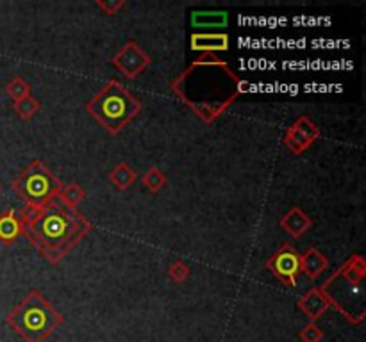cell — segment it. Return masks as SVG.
Here are the masks:
<instances>
[{
  "instance_id": "obj_1",
  "label": "cell",
  "mask_w": 366,
  "mask_h": 342,
  "mask_svg": "<svg viewBox=\"0 0 366 342\" xmlns=\"http://www.w3.org/2000/svg\"><path fill=\"white\" fill-rule=\"evenodd\" d=\"M170 88L204 123H212L249 89V84L216 54H202L172 80Z\"/></svg>"
},
{
  "instance_id": "obj_2",
  "label": "cell",
  "mask_w": 366,
  "mask_h": 342,
  "mask_svg": "<svg viewBox=\"0 0 366 342\" xmlns=\"http://www.w3.org/2000/svg\"><path fill=\"white\" fill-rule=\"evenodd\" d=\"M27 239L38 248L45 260L59 264L68 251L92 230V223L77 211L63 205L58 198L38 209L20 212Z\"/></svg>"
},
{
  "instance_id": "obj_3",
  "label": "cell",
  "mask_w": 366,
  "mask_h": 342,
  "mask_svg": "<svg viewBox=\"0 0 366 342\" xmlns=\"http://www.w3.org/2000/svg\"><path fill=\"white\" fill-rule=\"evenodd\" d=\"M6 321L27 342H43L65 323V317L47 302V298L38 289H33L8 314Z\"/></svg>"
},
{
  "instance_id": "obj_4",
  "label": "cell",
  "mask_w": 366,
  "mask_h": 342,
  "mask_svg": "<svg viewBox=\"0 0 366 342\" xmlns=\"http://www.w3.org/2000/svg\"><path fill=\"white\" fill-rule=\"evenodd\" d=\"M86 109L109 134H118L134 118H138L141 113V104L118 80H109L86 104Z\"/></svg>"
},
{
  "instance_id": "obj_5",
  "label": "cell",
  "mask_w": 366,
  "mask_h": 342,
  "mask_svg": "<svg viewBox=\"0 0 366 342\" xmlns=\"http://www.w3.org/2000/svg\"><path fill=\"white\" fill-rule=\"evenodd\" d=\"M61 189V180L40 159H34L13 182V191L26 202L27 209L43 207L58 198Z\"/></svg>"
},
{
  "instance_id": "obj_6",
  "label": "cell",
  "mask_w": 366,
  "mask_h": 342,
  "mask_svg": "<svg viewBox=\"0 0 366 342\" xmlns=\"http://www.w3.org/2000/svg\"><path fill=\"white\" fill-rule=\"evenodd\" d=\"M366 275V264L361 255H354L329 280L325 282L323 287H336V292H325L327 299L333 307H336L343 314L345 302L357 299V303L362 305L361 299V282Z\"/></svg>"
},
{
  "instance_id": "obj_7",
  "label": "cell",
  "mask_w": 366,
  "mask_h": 342,
  "mask_svg": "<svg viewBox=\"0 0 366 342\" xmlns=\"http://www.w3.org/2000/svg\"><path fill=\"white\" fill-rule=\"evenodd\" d=\"M267 267L282 284L295 287L298 277H301V255H298L297 250H293L289 244H284L277 253H274L267 260Z\"/></svg>"
},
{
  "instance_id": "obj_8",
  "label": "cell",
  "mask_w": 366,
  "mask_h": 342,
  "mask_svg": "<svg viewBox=\"0 0 366 342\" xmlns=\"http://www.w3.org/2000/svg\"><path fill=\"white\" fill-rule=\"evenodd\" d=\"M114 66L124 73L127 79H136L146 66L151 65V57L136 41H127L111 59Z\"/></svg>"
},
{
  "instance_id": "obj_9",
  "label": "cell",
  "mask_w": 366,
  "mask_h": 342,
  "mask_svg": "<svg viewBox=\"0 0 366 342\" xmlns=\"http://www.w3.org/2000/svg\"><path fill=\"white\" fill-rule=\"evenodd\" d=\"M320 138V128L313 123L309 118H298L284 134V145L291 150L295 155L304 153L316 139Z\"/></svg>"
},
{
  "instance_id": "obj_10",
  "label": "cell",
  "mask_w": 366,
  "mask_h": 342,
  "mask_svg": "<svg viewBox=\"0 0 366 342\" xmlns=\"http://www.w3.org/2000/svg\"><path fill=\"white\" fill-rule=\"evenodd\" d=\"M329 299H327L325 292L320 287H313L311 291H308L301 299H298V309L304 312V316H308V319L311 321V323L320 319V317L329 310Z\"/></svg>"
},
{
  "instance_id": "obj_11",
  "label": "cell",
  "mask_w": 366,
  "mask_h": 342,
  "mask_svg": "<svg viewBox=\"0 0 366 342\" xmlns=\"http://www.w3.org/2000/svg\"><path fill=\"white\" fill-rule=\"evenodd\" d=\"M311 226L313 219L309 218L301 207L289 209V211L281 218V228H284V232H288L289 236L295 237V239L304 236Z\"/></svg>"
},
{
  "instance_id": "obj_12",
  "label": "cell",
  "mask_w": 366,
  "mask_h": 342,
  "mask_svg": "<svg viewBox=\"0 0 366 342\" xmlns=\"http://www.w3.org/2000/svg\"><path fill=\"white\" fill-rule=\"evenodd\" d=\"M229 48V36L224 33L218 34H193L191 36V50L204 52V54H215Z\"/></svg>"
},
{
  "instance_id": "obj_13",
  "label": "cell",
  "mask_w": 366,
  "mask_h": 342,
  "mask_svg": "<svg viewBox=\"0 0 366 342\" xmlns=\"http://www.w3.org/2000/svg\"><path fill=\"white\" fill-rule=\"evenodd\" d=\"M23 233H26V230H23L22 216L16 214L13 209L6 211L4 214H0V241L2 243L13 244Z\"/></svg>"
},
{
  "instance_id": "obj_14",
  "label": "cell",
  "mask_w": 366,
  "mask_h": 342,
  "mask_svg": "<svg viewBox=\"0 0 366 342\" xmlns=\"http://www.w3.org/2000/svg\"><path fill=\"white\" fill-rule=\"evenodd\" d=\"M327 267H329V260L316 248H309L304 251V255H301V273H304L309 280H316Z\"/></svg>"
},
{
  "instance_id": "obj_15",
  "label": "cell",
  "mask_w": 366,
  "mask_h": 342,
  "mask_svg": "<svg viewBox=\"0 0 366 342\" xmlns=\"http://www.w3.org/2000/svg\"><path fill=\"white\" fill-rule=\"evenodd\" d=\"M107 179H109V182L113 184L117 189L125 191L136 182V171L132 170L127 162H118L117 166L109 171Z\"/></svg>"
},
{
  "instance_id": "obj_16",
  "label": "cell",
  "mask_w": 366,
  "mask_h": 342,
  "mask_svg": "<svg viewBox=\"0 0 366 342\" xmlns=\"http://www.w3.org/2000/svg\"><path fill=\"white\" fill-rule=\"evenodd\" d=\"M229 16L225 11H195L191 15L193 27H225Z\"/></svg>"
},
{
  "instance_id": "obj_17",
  "label": "cell",
  "mask_w": 366,
  "mask_h": 342,
  "mask_svg": "<svg viewBox=\"0 0 366 342\" xmlns=\"http://www.w3.org/2000/svg\"><path fill=\"white\" fill-rule=\"evenodd\" d=\"M88 198V193L82 189L79 184H68V186H63V189L59 191L58 200L63 205H66L68 209H77V205L81 202H85Z\"/></svg>"
},
{
  "instance_id": "obj_18",
  "label": "cell",
  "mask_w": 366,
  "mask_h": 342,
  "mask_svg": "<svg viewBox=\"0 0 366 342\" xmlns=\"http://www.w3.org/2000/svg\"><path fill=\"white\" fill-rule=\"evenodd\" d=\"M13 109H15V113L18 114L22 120L29 121L33 120V118L38 114V111L41 109V104L40 100L34 99L33 95H29L26 96V99L18 100V102H13Z\"/></svg>"
},
{
  "instance_id": "obj_19",
  "label": "cell",
  "mask_w": 366,
  "mask_h": 342,
  "mask_svg": "<svg viewBox=\"0 0 366 342\" xmlns=\"http://www.w3.org/2000/svg\"><path fill=\"white\" fill-rule=\"evenodd\" d=\"M166 182H168V179H166V175L159 170L158 166H152L151 170L146 171L145 175L141 177V184L146 187V189L152 191V193L161 191L163 187L166 186Z\"/></svg>"
},
{
  "instance_id": "obj_20",
  "label": "cell",
  "mask_w": 366,
  "mask_h": 342,
  "mask_svg": "<svg viewBox=\"0 0 366 342\" xmlns=\"http://www.w3.org/2000/svg\"><path fill=\"white\" fill-rule=\"evenodd\" d=\"M6 93H8L9 99H11L13 102H18V100L31 95V86L26 79H22V77H13L11 82L6 86Z\"/></svg>"
},
{
  "instance_id": "obj_21",
  "label": "cell",
  "mask_w": 366,
  "mask_h": 342,
  "mask_svg": "<svg viewBox=\"0 0 366 342\" xmlns=\"http://www.w3.org/2000/svg\"><path fill=\"white\" fill-rule=\"evenodd\" d=\"M190 273H191L190 266H188V264L181 259L173 260L168 267V277L172 278L173 282H177V284H183V282H186L188 277H190Z\"/></svg>"
},
{
  "instance_id": "obj_22",
  "label": "cell",
  "mask_w": 366,
  "mask_h": 342,
  "mask_svg": "<svg viewBox=\"0 0 366 342\" xmlns=\"http://www.w3.org/2000/svg\"><path fill=\"white\" fill-rule=\"evenodd\" d=\"M302 342H320L323 338V331L316 326V323L309 321L304 328L301 330Z\"/></svg>"
},
{
  "instance_id": "obj_23",
  "label": "cell",
  "mask_w": 366,
  "mask_h": 342,
  "mask_svg": "<svg viewBox=\"0 0 366 342\" xmlns=\"http://www.w3.org/2000/svg\"><path fill=\"white\" fill-rule=\"evenodd\" d=\"M95 6L99 9H102L106 15L114 16L118 11H120V9L125 8V2L124 0H109V2H106V0H97Z\"/></svg>"
},
{
  "instance_id": "obj_24",
  "label": "cell",
  "mask_w": 366,
  "mask_h": 342,
  "mask_svg": "<svg viewBox=\"0 0 366 342\" xmlns=\"http://www.w3.org/2000/svg\"><path fill=\"white\" fill-rule=\"evenodd\" d=\"M2 191H4V186H2V182H0V194H2Z\"/></svg>"
}]
</instances>
